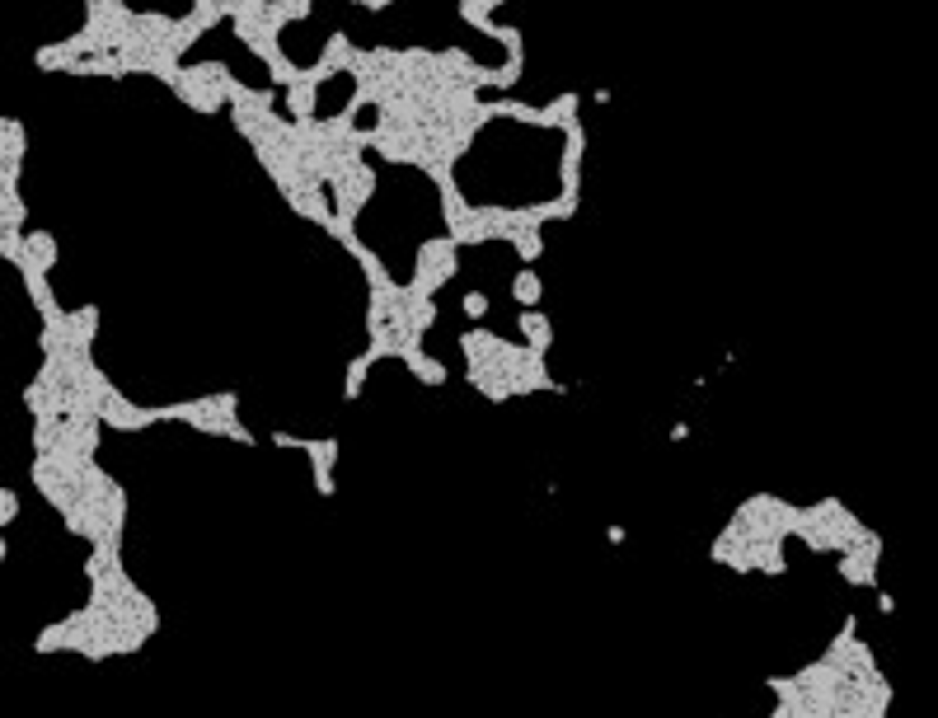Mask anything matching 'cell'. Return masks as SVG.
<instances>
[{
    "mask_svg": "<svg viewBox=\"0 0 938 718\" xmlns=\"http://www.w3.org/2000/svg\"><path fill=\"white\" fill-rule=\"evenodd\" d=\"M460 352H464L469 385L493 404H507V399H521V395H563V385L549 376L540 352L507 343V339L493 334V329H464Z\"/></svg>",
    "mask_w": 938,
    "mask_h": 718,
    "instance_id": "cell-1",
    "label": "cell"
},
{
    "mask_svg": "<svg viewBox=\"0 0 938 718\" xmlns=\"http://www.w3.org/2000/svg\"><path fill=\"white\" fill-rule=\"evenodd\" d=\"M793 536L803 540L807 549H821V555H845V549L873 540V531L840 498H821L812 507H793Z\"/></svg>",
    "mask_w": 938,
    "mask_h": 718,
    "instance_id": "cell-2",
    "label": "cell"
},
{
    "mask_svg": "<svg viewBox=\"0 0 938 718\" xmlns=\"http://www.w3.org/2000/svg\"><path fill=\"white\" fill-rule=\"evenodd\" d=\"M188 423L192 432H207V437H230V441H244L249 447L254 432L239 423V399L230 390L220 395H202V399H183V404H164L160 408V423Z\"/></svg>",
    "mask_w": 938,
    "mask_h": 718,
    "instance_id": "cell-3",
    "label": "cell"
},
{
    "mask_svg": "<svg viewBox=\"0 0 938 718\" xmlns=\"http://www.w3.org/2000/svg\"><path fill=\"white\" fill-rule=\"evenodd\" d=\"M230 71L220 62H198V66H179L174 75V94L192 108V113H220L226 108V94H230Z\"/></svg>",
    "mask_w": 938,
    "mask_h": 718,
    "instance_id": "cell-4",
    "label": "cell"
},
{
    "mask_svg": "<svg viewBox=\"0 0 938 718\" xmlns=\"http://www.w3.org/2000/svg\"><path fill=\"white\" fill-rule=\"evenodd\" d=\"M455 272H460V250H455L446 235H436V240L418 244V259H413V282H408L404 291H408V296H423V300H436V291L446 287Z\"/></svg>",
    "mask_w": 938,
    "mask_h": 718,
    "instance_id": "cell-5",
    "label": "cell"
},
{
    "mask_svg": "<svg viewBox=\"0 0 938 718\" xmlns=\"http://www.w3.org/2000/svg\"><path fill=\"white\" fill-rule=\"evenodd\" d=\"M160 423V408H146V404H132L118 385L103 395L99 404V428H113V432H146Z\"/></svg>",
    "mask_w": 938,
    "mask_h": 718,
    "instance_id": "cell-6",
    "label": "cell"
},
{
    "mask_svg": "<svg viewBox=\"0 0 938 718\" xmlns=\"http://www.w3.org/2000/svg\"><path fill=\"white\" fill-rule=\"evenodd\" d=\"M278 447H291V451H306L310 456V469H315V488L324 493V498H334V460H338V441L334 437H319V441H310V437H287V432H278Z\"/></svg>",
    "mask_w": 938,
    "mask_h": 718,
    "instance_id": "cell-7",
    "label": "cell"
},
{
    "mask_svg": "<svg viewBox=\"0 0 938 718\" xmlns=\"http://www.w3.org/2000/svg\"><path fill=\"white\" fill-rule=\"evenodd\" d=\"M877 564H882V536L845 549V555H840V577H845V583H854V587H868V592H873V587H877Z\"/></svg>",
    "mask_w": 938,
    "mask_h": 718,
    "instance_id": "cell-8",
    "label": "cell"
},
{
    "mask_svg": "<svg viewBox=\"0 0 938 718\" xmlns=\"http://www.w3.org/2000/svg\"><path fill=\"white\" fill-rule=\"evenodd\" d=\"M521 329H526V343L521 348H531V352H549V343H554V329H549V315H540V310H526L521 315Z\"/></svg>",
    "mask_w": 938,
    "mask_h": 718,
    "instance_id": "cell-9",
    "label": "cell"
},
{
    "mask_svg": "<svg viewBox=\"0 0 938 718\" xmlns=\"http://www.w3.org/2000/svg\"><path fill=\"white\" fill-rule=\"evenodd\" d=\"M404 367H408L413 376H418L423 385H446V367H441L436 357H427L423 348H418V352H408V357H404Z\"/></svg>",
    "mask_w": 938,
    "mask_h": 718,
    "instance_id": "cell-10",
    "label": "cell"
},
{
    "mask_svg": "<svg viewBox=\"0 0 938 718\" xmlns=\"http://www.w3.org/2000/svg\"><path fill=\"white\" fill-rule=\"evenodd\" d=\"M512 296L521 300V306H535V300L544 296V282H540L535 272L526 268V272H516V282H512Z\"/></svg>",
    "mask_w": 938,
    "mask_h": 718,
    "instance_id": "cell-11",
    "label": "cell"
},
{
    "mask_svg": "<svg viewBox=\"0 0 938 718\" xmlns=\"http://www.w3.org/2000/svg\"><path fill=\"white\" fill-rule=\"evenodd\" d=\"M507 244H512V250H516L521 259H526V263H535V259L544 254V240H540V231H516Z\"/></svg>",
    "mask_w": 938,
    "mask_h": 718,
    "instance_id": "cell-12",
    "label": "cell"
},
{
    "mask_svg": "<svg viewBox=\"0 0 938 718\" xmlns=\"http://www.w3.org/2000/svg\"><path fill=\"white\" fill-rule=\"evenodd\" d=\"M366 371H371V362H366V357H357V362L347 367V385H343V395H347V399H357V395H362V385H366Z\"/></svg>",
    "mask_w": 938,
    "mask_h": 718,
    "instance_id": "cell-13",
    "label": "cell"
},
{
    "mask_svg": "<svg viewBox=\"0 0 938 718\" xmlns=\"http://www.w3.org/2000/svg\"><path fill=\"white\" fill-rule=\"evenodd\" d=\"M464 315H469V320H484V315H488V296H484V291H464Z\"/></svg>",
    "mask_w": 938,
    "mask_h": 718,
    "instance_id": "cell-14",
    "label": "cell"
},
{
    "mask_svg": "<svg viewBox=\"0 0 938 718\" xmlns=\"http://www.w3.org/2000/svg\"><path fill=\"white\" fill-rule=\"evenodd\" d=\"M19 516V498H15V488H0V526L5 521H15Z\"/></svg>",
    "mask_w": 938,
    "mask_h": 718,
    "instance_id": "cell-15",
    "label": "cell"
},
{
    "mask_svg": "<svg viewBox=\"0 0 938 718\" xmlns=\"http://www.w3.org/2000/svg\"><path fill=\"white\" fill-rule=\"evenodd\" d=\"M0 564H5V540H0Z\"/></svg>",
    "mask_w": 938,
    "mask_h": 718,
    "instance_id": "cell-16",
    "label": "cell"
}]
</instances>
